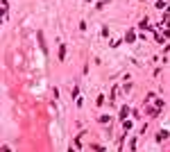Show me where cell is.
<instances>
[{"label":"cell","instance_id":"1","mask_svg":"<svg viewBox=\"0 0 170 152\" xmlns=\"http://www.w3.org/2000/svg\"><path fill=\"white\" fill-rule=\"evenodd\" d=\"M134 39H136L134 32H127V34H125V41H134Z\"/></svg>","mask_w":170,"mask_h":152}]
</instances>
